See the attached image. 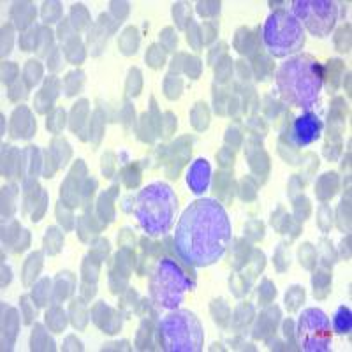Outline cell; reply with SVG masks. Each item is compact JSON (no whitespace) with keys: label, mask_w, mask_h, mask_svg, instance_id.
<instances>
[{"label":"cell","mask_w":352,"mask_h":352,"mask_svg":"<svg viewBox=\"0 0 352 352\" xmlns=\"http://www.w3.org/2000/svg\"><path fill=\"white\" fill-rule=\"evenodd\" d=\"M231 241V224L224 206L201 197L190 203L175 232V252L185 264L204 268L222 259Z\"/></svg>","instance_id":"cell-1"},{"label":"cell","mask_w":352,"mask_h":352,"mask_svg":"<svg viewBox=\"0 0 352 352\" xmlns=\"http://www.w3.org/2000/svg\"><path fill=\"white\" fill-rule=\"evenodd\" d=\"M322 83V67L312 55L291 56L276 71V90L282 99L307 111L317 104Z\"/></svg>","instance_id":"cell-2"},{"label":"cell","mask_w":352,"mask_h":352,"mask_svg":"<svg viewBox=\"0 0 352 352\" xmlns=\"http://www.w3.org/2000/svg\"><path fill=\"white\" fill-rule=\"evenodd\" d=\"M178 199L173 188L164 182H153L140 190L134 204L138 224L150 236L166 234L175 224Z\"/></svg>","instance_id":"cell-3"},{"label":"cell","mask_w":352,"mask_h":352,"mask_svg":"<svg viewBox=\"0 0 352 352\" xmlns=\"http://www.w3.org/2000/svg\"><path fill=\"white\" fill-rule=\"evenodd\" d=\"M162 349L169 352H199L204 333L199 319L188 310H173L159 322Z\"/></svg>","instance_id":"cell-4"},{"label":"cell","mask_w":352,"mask_h":352,"mask_svg":"<svg viewBox=\"0 0 352 352\" xmlns=\"http://www.w3.org/2000/svg\"><path fill=\"white\" fill-rule=\"evenodd\" d=\"M263 41L275 58H284L303 48V25L291 11H275L264 23Z\"/></svg>","instance_id":"cell-5"},{"label":"cell","mask_w":352,"mask_h":352,"mask_svg":"<svg viewBox=\"0 0 352 352\" xmlns=\"http://www.w3.org/2000/svg\"><path fill=\"white\" fill-rule=\"evenodd\" d=\"M190 287L192 282L180 268V264H176V261L173 259H162L153 272L150 282V296L157 307L164 310H176Z\"/></svg>","instance_id":"cell-6"},{"label":"cell","mask_w":352,"mask_h":352,"mask_svg":"<svg viewBox=\"0 0 352 352\" xmlns=\"http://www.w3.org/2000/svg\"><path fill=\"white\" fill-rule=\"evenodd\" d=\"M296 338L301 351L326 352L331 349V322L320 308H307L298 319Z\"/></svg>","instance_id":"cell-7"},{"label":"cell","mask_w":352,"mask_h":352,"mask_svg":"<svg viewBox=\"0 0 352 352\" xmlns=\"http://www.w3.org/2000/svg\"><path fill=\"white\" fill-rule=\"evenodd\" d=\"M291 12L308 28V32L317 37L328 36L338 18V8L335 2L326 0H296L292 2Z\"/></svg>","instance_id":"cell-8"},{"label":"cell","mask_w":352,"mask_h":352,"mask_svg":"<svg viewBox=\"0 0 352 352\" xmlns=\"http://www.w3.org/2000/svg\"><path fill=\"white\" fill-rule=\"evenodd\" d=\"M322 120L314 111H305L300 115L292 124L291 131H289V141L294 146L301 148V146H308L314 141H317L322 134Z\"/></svg>","instance_id":"cell-9"},{"label":"cell","mask_w":352,"mask_h":352,"mask_svg":"<svg viewBox=\"0 0 352 352\" xmlns=\"http://www.w3.org/2000/svg\"><path fill=\"white\" fill-rule=\"evenodd\" d=\"M210 180H212V169L208 160L197 159L187 173V184L194 194H203L208 190Z\"/></svg>","instance_id":"cell-10"},{"label":"cell","mask_w":352,"mask_h":352,"mask_svg":"<svg viewBox=\"0 0 352 352\" xmlns=\"http://www.w3.org/2000/svg\"><path fill=\"white\" fill-rule=\"evenodd\" d=\"M352 329V312L349 307H340L333 317V331L349 335Z\"/></svg>","instance_id":"cell-11"}]
</instances>
